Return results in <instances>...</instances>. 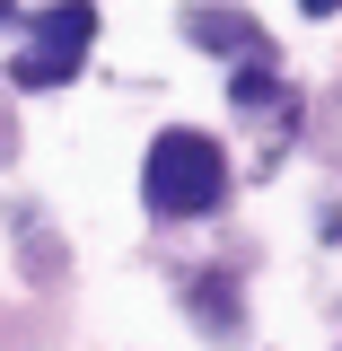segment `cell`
Instances as JSON below:
<instances>
[{
    "mask_svg": "<svg viewBox=\"0 0 342 351\" xmlns=\"http://www.w3.org/2000/svg\"><path fill=\"white\" fill-rule=\"evenodd\" d=\"M219 184H228L219 141H202V132H167V141H149L141 193H149V211H158V219H202V211L219 202Z\"/></svg>",
    "mask_w": 342,
    "mask_h": 351,
    "instance_id": "1",
    "label": "cell"
},
{
    "mask_svg": "<svg viewBox=\"0 0 342 351\" xmlns=\"http://www.w3.org/2000/svg\"><path fill=\"white\" fill-rule=\"evenodd\" d=\"M97 36V0H62L53 18H44V44L36 53H18V71L9 80L18 88H62L71 71H80V44Z\"/></svg>",
    "mask_w": 342,
    "mask_h": 351,
    "instance_id": "2",
    "label": "cell"
},
{
    "mask_svg": "<svg viewBox=\"0 0 342 351\" xmlns=\"http://www.w3.org/2000/svg\"><path fill=\"white\" fill-rule=\"evenodd\" d=\"M193 36H202V44H228V53H237V44H246V53H263L246 18H237V27H228V18H193Z\"/></svg>",
    "mask_w": 342,
    "mask_h": 351,
    "instance_id": "3",
    "label": "cell"
},
{
    "mask_svg": "<svg viewBox=\"0 0 342 351\" xmlns=\"http://www.w3.org/2000/svg\"><path fill=\"white\" fill-rule=\"evenodd\" d=\"M334 9H342V0H307V18H334Z\"/></svg>",
    "mask_w": 342,
    "mask_h": 351,
    "instance_id": "4",
    "label": "cell"
},
{
    "mask_svg": "<svg viewBox=\"0 0 342 351\" xmlns=\"http://www.w3.org/2000/svg\"><path fill=\"white\" fill-rule=\"evenodd\" d=\"M0 18H9V0H0Z\"/></svg>",
    "mask_w": 342,
    "mask_h": 351,
    "instance_id": "5",
    "label": "cell"
}]
</instances>
